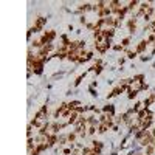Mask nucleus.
<instances>
[{
	"label": "nucleus",
	"instance_id": "9d476101",
	"mask_svg": "<svg viewBox=\"0 0 155 155\" xmlns=\"http://www.w3.org/2000/svg\"><path fill=\"white\" fill-rule=\"evenodd\" d=\"M107 130H110V129H109V126H107L106 123H101V124L98 126V134H99V135H104Z\"/></svg>",
	"mask_w": 155,
	"mask_h": 155
},
{
	"label": "nucleus",
	"instance_id": "c85d7f7f",
	"mask_svg": "<svg viewBox=\"0 0 155 155\" xmlns=\"http://www.w3.org/2000/svg\"><path fill=\"white\" fill-rule=\"evenodd\" d=\"M154 146H155V141H154Z\"/></svg>",
	"mask_w": 155,
	"mask_h": 155
},
{
	"label": "nucleus",
	"instance_id": "393cba45",
	"mask_svg": "<svg viewBox=\"0 0 155 155\" xmlns=\"http://www.w3.org/2000/svg\"><path fill=\"white\" fill-rule=\"evenodd\" d=\"M126 59H127V58H119V59H118V64H119V65H123V64L126 62Z\"/></svg>",
	"mask_w": 155,
	"mask_h": 155
},
{
	"label": "nucleus",
	"instance_id": "f8f14e48",
	"mask_svg": "<svg viewBox=\"0 0 155 155\" xmlns=\"http://www.w3.org/2000/svg\"><path fill=\"white\" fill-rule=\"evenodd\" d=\"M87 134H88V137H95L98 134V127L96 126H87Z\"/></svg>",
	"mask_w": 155,
	"mask_h": 155
},
{
	"label": "nucleus",
	"instance_id": "bb28decb",
	"mask_svg": "<svg viewBox=\"0 0 155 155\" xmlns=\"http://www.w3.org/2000/svg\"><path fill=\"white\" fill-rule=\"evenodd\" d=\"M151 134H152V135H154V138H155V126H154L152 129H151Z\"/></svg>",
	"mask_w": 155,
	"mask_h": 155
},
{
	"label": "nucleus",
	"instance_id": "412c9836",
	"mask_svg": "<svg viewBox=\"0 0 155 155\" xmlns=\"http://www.w3.org/2000/svg\"><path fill=\"white\" fill-rule=\"evenodd\" d=\"M112 48L115 50V51H126V48H124L123 45H121V43H115V45H113Z\"/></svg>",
	"mask_w": 155,
	"mask_h": 155
},
{
	"label": "nucleus",
	"instance_id": "aec40b11",
	"mask_svg": "<svg viewBox=\"0 0 155 155\" xmlns=\"http://www.w3.org/2000/svg\"><path fill=\"white\" fill-rule=\"evenodd\" d=\"M93 56H95V51L93 50H88L87 54H85V60L88 62V60H93Z\"/></svg>",
	"mask_w": 155,
	"mask_h": 155
},
{
	"label": "nucleus",
	"instance_id": "6e6552de",
	"mask_svg": "<svg viewBox=\"0 0 155 155\" xmlns=\"http://www.w3.org/2000/svg\"><path fill=\"white\" fill-rule=\"evenodd\" d=\"M67 138H68V144H70V146H71V144H75L76 141H79V135H78L76 132H73V130L67 134Z\"/></svg>",
	"mask_w": 155,
	"mask_h": 155
},
{
	"label": "nucleus",
	"instance_id": "dca6fc26",
	"mask_svg": "<svg viewBox=\"0 0 155 155\" xmlns=\"http://www.w3.org/2000/svg\"><path fill=\"white\" fill-rule=\"evenodd\" d=\"M137 96H138V92H135V90H132V88H129L127 90V99H137Z\"/></svg>",
	"mask_w": 155,
	"mask_h": 155
},
{
	"label": "nucleus",
	"instance_id": "f03ea898",
	"mask_svg": "<svg viewBox=\"0 0 155 155\" xmlns=\"http://www.w3.org/2000/svg\"><path fill=\"white\" fill-rule=\"evenodd\" d=\"M126 26H127V31H129V34H135L137 30H138V19L134 17V16H130L129 19L126 20Z\"/></svg>",
	"mask_w": 155,
	"mask_h": 155
},
{
	"label": "nucleus",
	"instance_id": "423d86ee",
	"mask_svg": "<svg viewBox=\"0 0 155 155\" xmlns=\"http://www.w3.org/2000/svg\"><path fill=\"white\" fill-rule=\"evenodd\" d=\"M126 90L123 87H119V85H116V87H113L112 88V92L110 93H107V99H110V98H113V96H119L121 93H124Z\"/></svg>",
	"mask_w": 155,
	"mask_h": 155
},
{
	"label": "nucleus",
	"instance_id": "5701e85b",
	"mask_svg": "<svg viewBox=\"0 0 155 155\" xmlns=\"http://www.w3.org/2000/svg\"><path fill=\"white\" fill-rule=\"evenodd\" d=\"M88 92H90L92 96H98V93H96V90H95L93 87H88Z\"/></svg>",
	"mask_w": 155,
	"mask_h": 155
},
{
	"label": "nucleus",
	"instance_id": "2eb2a0df",
	"mask_svg": "<svg viewBox=\"0 0 155 155\" xmlns=\"http://www.w3.org/2000/svg\"><path fill=\"white\" fill-rule=\"evenodd\" d=\"M144 154L146 155H155V146L154 144H149L144 147Z\"/></svg>",
	"mask_w": 155,
	"mask_h": 155
},
{
	"label": "nucleus",
	"instance_id": "4be33fe9",
	"mask_svg": "<svg viewBox=\"0 0 155 155\" xmlns=\"http://www.w3.org/2000/svg\"><path fill=\"white\" fill-rule=\"evenodd\" d=\"M26 137L28 138H33V126L28 123V126H26Z\"/></svg>",
	"mask_w": 155,
	"mask_h": 155
},
{
	"label": "nucleus",
	"instance_id": "a211bd4d",
	"mask_svg": "<svg viewBox=\"0 0 155 155\" xmlns=\"http://www.w3.org/2000/svg\"><path fill=\"white\" fill-rule=\"evenodd\" d=\"M146 41L149 42V45H151V43H154V45H155V34H154V33H149L147 37H146Z\"/></svg>",
	"mask_w": 155,
	"mask_h": 155
},
{
	"label": "nucleus",
	"instance_id": "f3484780",
	"mask_svg": "<svg viewBox=\"0 0 155 155\" xmlns=\"http://www.w3.org/2000/svg\"><path fill=\"white\" fill-rule=\"evenodd\" d=\"M85 75H87V71H84V73H81L79 76L76 78V81H75V84H73V85H75V87H78V85H79V84H81V81L85 78Z\"/></svg>",
	"mask_w": 155,
	"mask_h": 155
},
{
	"label": "nucleus",
	"instance_id": "ddd939ff",
	"mask_svg": "<svg viewBox=\"0 0 155 155\" xmlns=\"http://www.w3.org/2000/svg\"><path fill=\"white\" fill-rule=\"evenodd\" d=\"M152 104H155V102H154V98H152V95H149V96L144 99V101H143V106H144L146 109H149V107L152 106Z\"/></svg>",
	"mask_w": 155,
	"mask_h": 155
},
{
	"label": "nucleus",
	"instance_id": "20e7f679",
	"mask_svg": "<svg viewBox=\"0 0 155 155\" xmlns=\"http://www.w3.org/2000/svg\"><path fill=\"white\" fill-rule=\"evenodd\" d=\"M110 48H112V47L107 45L106 41H104L102 43H95V51H96V53H99V54H106Z\"/></svg>",
	"mask_w": 155,
	"mask_h": 155
},
{
	"label": "nucleus",
	"instance_id": "cd10ccee",
	"mask_svg": "<svg viewBox=\"0 0 155 155\" xmlns=\"http://www.w3.org/2000/svg\"><path fill=\"white\" fill-rule=\"evenodd\" d=\"M110 155H118V152H112V154H110Z\"/></svg>",
	"mask_w": 155,
	"mask_h": 155
},
{
	"label": "nucleus",
	"instance_id": "7ed1b4c3",
	"mask_svg": "<svg viewBox=\"0 0 155 155\" xmlns=\"http://www.w3.org/2000/svg\"><path fill=\"white\" fill-rule=\"evenodd\" d=\"M149 47V42L146 41V39H143V41H140L135 45V51L138 53V56H143V54H146V50Z\"/></svg>",
	"mask_w": 155,
	"mask_h": 155
},
{
	"label": "nucleus",
	"instance_id": "b1692460",
	"mask_svg": "<svg viewBox=\"0 0 155 155\" xmlns=\"http://www.w3.org/2000/svg\"><path fill=\"white\" fill-rule=\"evenodd\" d=\"M140 59L143 60V62H146V60H151V56H146V54H143V56H140Z\"/></svg>",
	"mask_w": 155,
	"mask_h": 155
},
{
	"label": "nucleus",
	"instance_id": "a878e982",
	"mask_svg": "<svg viewBox=\"0 0 155 155\" xmlns=\"http://www.w3.org/2000/svg\"><path fill=\"white\" fill-rule=\"evenodd\" d=\"M118 129H119V126H118V124H115V126L112 127V130H113V132H118Z\"/></svg>",
	"mask_w": 155,
	"mask_h": 155
},
{
	"label": "nucleus",
	"instance_id": "39448f33",
	"mask_svg": "<svg viewBox=\"0 0 155 155\" xmlns=\"http://www.w3.org/2000/svg\"><path fill=\"white\" fill-rule=\"evenodd\" d=\"M90 146L93 147V152H96L98 155L102 154V149H104V143L102 141H98V140H92Z\"/></svg>",
	"mask_w": 155,
	"mask_h": 155
},
{
	"label": "nucleus",
	"instance_id": "f257e3e1",
	"mask_svg": "<svg viewBox=\"0 0 155 155\" xmlns=\"http://www.w3.org/2000/svg\"><path fill=\"white\" fill-rule=\"evenodd\" d=\"M56 36L58 34H56V31H54V30H48V31H43L39 37H41V41H42L43 45H47V43H53L54 39H56Z\"/></svg>",
	"mask_w": 155,
	"mask_h": 155
},
{
	"label": "nucleus",
	"instance_id": "9b49d317",
	"mask_svg": "<svg viewBox=\"0 0 155 155\" xmlns=\"http://www.w3.org/2000/svg\"><path fill=\"white\" fill-rule=\"evenodd\" d=\"M130 43H132V36H127V37H124V39H121V45H123L126 50L130 47Z\"/></svg>",
	"mask_w": 155,
	"mask_h": 155
},
{
	"label": "nucleus",
	"instance_id": "0eeeda50",
	"mask_svg": "<svg viewBox=\"0 0 155 155\" xmlns=\"http://www.w3.org/2000/svg\"><path fill=\"white\" fill-rule=\"evenodd\" d=\"M102 113H106L107 116H115V106L113 104H106V106L101 107Z\"/></svg>",
	"mask_w": 155,
	"mask_h": 155
},
{
	"label": "nucleus",
	"instance_id": "6ab92c4d",
	"mask_svg": "<svg viewBox=\"0 0 155 155\" xmlns=\"http://www.w3.org/2000/svg\"><path fill=\"white\" fill-rule=\"evenodd\" d=\"M144 79H146V75H143V73L134 76V81H138V82H144Z\"/></svg>",
	"mask_w": 155,
	"mask_h": 155
},
{
	"label": "nucleus",
	"instance_id": "4468645a",
	"mask_svg": "<svg viewBox=\"0 0 155 155\" xmlns=\"http://www.w3.org/2000/svg\"><path fill=\"white\" fill-rule=\"evenodd\" d=\"M68 143L67 134H59V146H65Z\"/></svg>",
	"mask_w": 155,
	"mask_h": 155
},
{
	"label": "nucleus",
	"instance_id": "1a4fd4ad",
	"mask_svg": "<svg viewBox=\"0 0 155 155\" xmlns=\"http://www.w3.org/2000/svg\"><path fill=\"white\" fill-rule=\"evenodd\" d=\"M124 53H126V58H127V59H135V58L138 56V53L135 51V50H130V48H127Z\"/></svg>",
	"mask_w": 155,
	"mask_h": 155
}]
</instances>
